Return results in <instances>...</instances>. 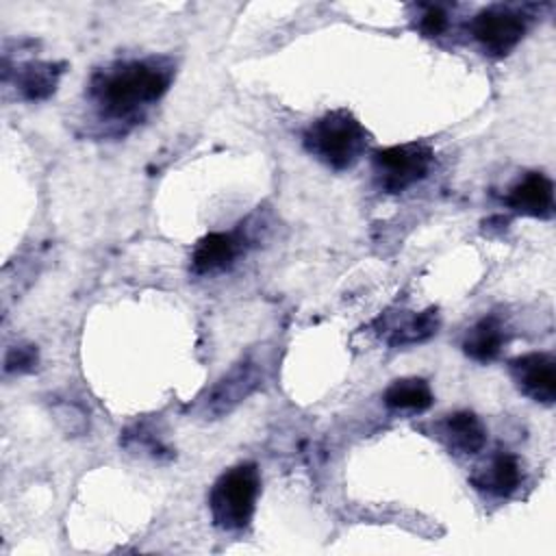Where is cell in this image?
<instances>
[{
	"mask_svg": "<svg viewBox=\"0 0 556 556\" xmlns=\"http://www.w3.org/2000/svg\"><path fill=\"white\" fill-rule=\"evenodd\" d=\"M172 70L161 61H130L93 78L91 93L111 117H126L156 102L169 87Z\"/></svg>",
	"mask_w": 556,
	"mask_h": 556,
	"instance_id": "6da1fadb",
	"label": "cell"
},
{
	"mask_svg": "<svg viewBox=\"0 0 556 556\" xmlns=\"http://www.w3.org/2000/svg\"><path fill=\"white\" fill-rule=\"evenodd\" d=\"M304 146L328 167L348 169L367 148V132L348 111H332L308 126Z\"/></svg>",
	"mask_w": 556,
	"mask_h": 556,
	"instance_id": "7a4b0ae2",
	"label": "cell"
},
{
	"mask_svg": "<svg viewBox=\"0 0 556 556\" xmlns=\"http://www.w3.org/2000/svg\"><path fill=\"white\" fill-rule=\"evenodd\" d=\"M258 491L261 476L254 463H241L224 471L208 493L213 523L224 530L245 528L254 515Z\"/></svg>",
	"mask_w": 556,
	"mask_h": 556,
	"instance_id": "3957f363",
	"label": "cell"
},
{
	"mask_svg": "<svg viewBox=\"0 0 556 556\" xmlns=\"http://www.w3.org/2000/svg\"><path fill=\"white\" fill-rule=\"evenodd\" d=\"M432 152L424 143L389 146L374 154V174L387 193H400L428 176Z\"/></svg>",
	"mask_w": 556,
	"mask_h": 556,
	"instance_id": "277c9868",
	"label": "cell"
},
{
	"mask_svg": "<svg viewBox=\"0 0 556 556\" xmlns=\"http://www.w3.org/2000/svg\"><path fill=\"white\" fill-rule=\"evenodd\" d=\"M473 39L493 56L508 54L526 35L528 17L515 7L493 4L471 20Z\"/></svg>",
	"mask_w": 556,
	"mask_h": 556,
	"instance_id": "5b68a950",
	"label": "cell"
},
{
	"mask_svg": "<svg viewBox=\"0 0 556 556\" xmlns=\"http://www.w3.org/2000/svg\"><path fill=\"white\" fill-rule=\"evenodd\" d=\"M510 376L523 395L541 404H554L556 361L549 352H528L523 356L513 358Z\"/></svg>",
	"mask_w": 556,
	"mask_h": 556,
	"instance_id": "8992f818",
	"label": "cell"
},
{
	"mask_svg": "<svg viewBox=\"0 0 556 556\" xmlns=\"http://www.w3.org/2000/svg\"><path fill=\"white\" fill-rule=\"evenodd\" d=\"M506 204L521 215L547 219L554 215V182L541 172H528L510 187Z\"/></svg>",
	"mask_w": 556,
	"mask_h": 556,
	"instance_id": "52a82bcc",
	"label": "cell"
},
{
	"mask_svg": "<svg viewBox=\"0 0 556 556\" xmlns=\"http://www.w3.org/2000/svg\"><path fill=\"white\" fill-rule=\"evenodd\" d=\"M241 252V239L235 232H208L193 250L191 267L195 274H213L232 265Z\"/></svg>",
	"mask_w": 556,
	"mask_h": 556,
	"instance_id": "ba28073f",
	"label": "cell"
},
{
	"mask_svg": "<svg viewBox=\"0 0 556 556\" xmlns=\"http://www.w3.org/2000/svg\"><path fill=\"white\" fill-rule=\"evenodd\" d=\"M256 384H258V371L254 369V365L241 363L211 389L206 408L213 410L215 415L228 413L235 404L248 397Z\"/></svg>",
	"mask_w": 556,
	"mask_h": 556,
	"instance_id": "9c48e42d",
	"label": "cell"
},
{
	"mask_svg": "<svg viewBox=\"0 0 556 556\" xmlns=\"http://www.w3.org/2000/svg\"><path fill=\"white\" fill-rule=\"evenodd\" d=\"M443 434L452 450L458 454H476L486 443L484 424L469 410H458L447 415L443 421Z\"/></svg>",
	"mask_w": 556,
	"mask_h": 556,
	"instance_id": "30bf717a",
	"label": "cell"
},
{
	"mask_svg": "<svg viewBox=\"0 0 556 556\" xmlns=\"http://www.w3.org/2000/svg\"><path fill=\"white\" fill-rule=\"evenodd\" d=\"M473 482H476V486H480L493 495H500V497L515 493L521 484L519 458L510 452H497L491 458L489 467Z\"/></svg>",
	"mask_w": 556,
	"mask_h": 556,
	"instance_id": "8fae6325",
	"label": "cell"
},
{
	"mask_svg": "<svg viewBox=\"0 0 556 556\" xmlns=\"http://www.w3.org/2000/svg\"><path fill=\"white\" fill-rule=\"evenodd\" d=\"M504 341H506V334H504L502 321L497 317H482L465 334L463 350L469 358L486 363L500 354Z\"/></svg>",
	"mask_w": 556,
	"mask_h": 556,
	"instance_id": "7c38bea8",
	"label": "cell"
},
{
	"mask_svg": "<svg viewBox=\"0 0 556 556\" xmlns=\"http://www.w3.org/2000/svg\"><path fill=\"white\" fill-rule=\"evenodd\" d=\"M439 330V313L437 308H428L415 315H400V321L389 326L387 341L391 345H413L430 339Z\"/></svg>",
	"mask_w": 556,
	"mask_h": 556,
	"instance_id": "4fadbf2b",
	"label": "cell"
},
{
	"mask_svg": "<svg viewBox=\"0 0 556 556\" xmlns=\"http://www.w3.org/2000/svg\"><path fill=\"white\" fill-rule=\"evenodd\" d=\"M61 65L54 63H26L15 72V83L20 93L26 100H43L50 93H54L59 76H61Z\"/></svg>",
	"mask_w": 556,
	"mask_h": 556,
	"instance_id": "5bb4252c",
	"label": "cell"
},
{
	"mask_svg": "<svg viewBox=\"0 0 556 556\" xmlns=\"http://www.w3.org/2000/svg\"><path fill=\"white\" fill-rule=\"evenodd\" d=\"M430 384L424 378L393 380L384 391V404L400 410H426L432 404Z\"/></svg>",
	"mask_w": 556,
	"mask_h": 556,
	"instance_id": "9a60e30c",
	"label": "cell"
},
{
	"mask_svg": "<svg viewBox=\"0 0 556 556\" xmlns=\"http://www.w3.org/2000/svg\"><path fill=\"white\" fill-rule=\"evenodd\" d=\"M39 361L37 348L30 343H20V345H11L7 356H4V371L9 374H22V371H30Z\"/></svg>",
	"mask_w": 556,
	"mask_h": 556,
	"instance_id": "2e32d148",
	"label": "cell"
},
{
	"mask_svg": "<svg viewBox=\"0 0 556 556\" xmlns=\"http://www.w3.org/2000/svg\"><path fill=\"white\" fill-rule=\"evenodd\" d=\"M417 28L426 35V37H439L441 33H445L447 28V13L441 4H424L421 13L417 15Z\"/></svg>",
	"mask_w": 556,
	"mask_h": 556,
	"instance_id": "e0dca14e",
	"label": "cell"
}]
</instances>
